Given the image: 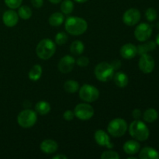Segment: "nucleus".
<instances>
[{
    "label": "nucleus",
    "instance_id": "obj_1",
    "mask_svg": "<svg viewBox=\"0 0 159 159\" xmlns=\"http://www.w3.org/2000/svg\"><path fill=\"white\" fill-rule=\"evenodd\" d=\"M65 28L68 34L72 36H80L87 30L88 23L83 18L70 16L65 21Z\"/></svg>",
    "mask_w": 159,
    "mask_h": 159
},
{
    "label": "nucleus",
    "instance_id": "obj_2",
    "mask_svg": "<svg viewBox=\"0 0 159 159\" xmlns=\"http://www.w3.org/2000/svg\"><path fill=\"white\" fill-rule=\"evenodd\" d=\"M129 133L132 138L138 141H145L150 135L148 126L140 120H135L130 124Z\"/></svg>",
    "mask_w": 159,
    "mask_h": 159
},
{
    "label": "nucleus",
    "instance_id": "obj_3",
    "mask_svg": "<svg viewBox=\"0 0 159 159\" xmlns=\"http://www.w3.org/2000/svg\"><path fill=\"white\" fill-rule=\"evenodd\" d=\"M56 51V44L51 39H43L40 40L36 48V53L39 58L42 60H48Z\"/></svg>",
    "mask_w": 159,
    "mask_h": 159
},
{
    "label": "nucleus",
    "instance_id": "obj_4",
    "mask_svg": "<svg viewBox=\"0 0 159 159\" xmlns=\"http://www.w3.org/2000/svg\"><path fill=\"white\" fill-rule=\"evenodd\" d=\"M128 129V125L125 120L122 118H116L109 123L107 131L109 134L114 138H120L124 136Z\"/></svg>",
    "mask_w": 159,
    "mask_h": 159
},
{
    "label": "nucleus",
    "instance_id": "obj_5",
    "mask_svg": "<svg viewBox=\"0 0 159 159\" xmlns=\"http://www.w3.org/2000/svg\"><path fill=\"white\" fill-rule=\"evenodd\" d=\"M96 79L102 82H109L113 79L114 69L108 62H100L96 66L94 70Z\"/></svg>",
    "mask_w": 159,
    "mask_h": 159
},
{
    "label": "nucleus",
    "instance_id": "obj_6",
    "mask_svg": "<svg viewBox=\"0 0 159 159\" xmlns=\"http://www.w3.org/2000/svg\"><path fill=\"white\" fill-rule=\"evenodd\" d=\"M37 120V113L30 109H26L19 113L17 123L23 128H30L34 127Z\"/></svg>",
    "mask_w": 159,
    "mask_h": 159
},
{
    "label": "nucleus",
    "instance_id": "obj_7",
    "mask_svg": "<svg viewBox=\"0 0 159 159\" xmlns=\"http://www.w3.org/2000/svg\"><path fill=\"white\" fill-rule=\"evenodd\" d=\"M79 97L85 102H93L99 97V91L96 87L89 84H84L79 89Z\"/></svg>",
    "mask_w": 159,
    "mask_h": 159
},
{
    "label": "nucleus",
    "instance_id": "obj_8",
    "mask_svg": "<svg viewBox=\"0 0 159 159\" xmlns=\"http://www.w3.org/2000/svg\"><path fill=\"white\" fill-rule=\"evenodd\" d=\"M75 116L81 120H88L94 115V109L89 103H79L75 107Z\"/></svg>",
    "mask_w": 159,
    "mask_h": 159
},
{
    "label": "nucleus",
    "instance_id": "obj_9",
    "mask_svg": "<svg viewBox=\"0 0 159 159\" xmlns=\"http://www.w3.org/2000/svg\"><path fill=\"white\" fill-rule=\"evenodd\" d=\"M152 34V28L148 23H141L138 25L134 30V37L138 41L145 42Z\"/></svg>",
    "mask_w": 159,
    "mask_h": 159
},
{
    "label": "nucleus",
    "instance_id": "obj_10",
    "mask_svg": "<svg viewBox=\"0 0 159 159\" xmlns=\"http://www.w3.org/2000/svg\"><path fill=\"white\" fill-rule=\"evenodd\" d=\"M155 60L151 55L144 54L141 55L138 62V67L140 70L144 74H150L155 68Z\"/></svg>",
    "mask_w": 159,
    "mask_h": 159
},
{
    "label": "nucleus",
    "instance_id": "obj_11",
    "mask_svg": "<svg viewBox=\"0 0 159 159\" xmlns=\"http://www.w3.org/2000/svg\"><path fill=\"white\" fill-rule=\"evenodd\" d=\"M141 12L138 9L131 8L126 11L123 16V21L127 26H133L138 24L141 20Z\"/></svg>",
    "mask_w": 159,
    "mask_h": 159
},
{
    "label": "nucleus",
    "instance_id": "obj_12",
    "mask_svg": "<svg viewBox=\"0 0 159 159\" xmlns=\"http://www.w3.org/2000/svg\"><path fill=\"white\" fill-rule=\"evenodd\" d=\"M75 64V59L71 55H65L59 61L58 67L59 71L63 74H68L73 70Z\"/></svg>",
    "mask_w": 159,
    "mask_h": 159
},
{
    "label": "nucleus",
    "instance_id": "obj_13",
    "mask_svg": "<svg viewBox=\"0 0 159 159\" xmlns=\"http://www.w3.org/2000/svg\"><path fill=\"white\" fill-rule=\"evenodd\" d=\"M94 138L96 142L102 147H106L108 149L113 148V144L111 142L110 136L107 132L102 130H96L94 134Z\"/></svg>",
    "mask_w": 159,
    "mask_h": 159
},
{
    "label": "nucleus",
    "instance_id": "obj_14",
    "mask_svg": "<svg viewBox=\"0 0 159 159\" xmlns=\"http://www.w3.org/2000/svg\"><path fill=\"white\" fill-rule=\"evenodd\" d=\"M2 21L3 23L8 27L15 26L19 21L18 13L11 9L6 11L2 15Z\"/></svg>",
    "mask_w": 159,
    "mask_h": 159
},
{
    "label": "nucleus",
    "instance_id": "obj_15",
    "mask_svg": "<svg viewBox=\"0 0 159 159\" xmlns=\"http://www.w3.org/2000/svg\"><path fill=\"white\" fill-rule=\"evenodd\" d=\"M120 53V55L123 58L130 60V59L134 58L138 54V50H137V47L134 44L129 43H126L121 47Z\"/></svg>",
    "mask_w": 159,
    "mask_h": 159
},
{
    "label": "nucleus",
    "instance_id": "obj_16",
    "mask_svg": "<svg viewBox=\"0 0 159 159\" xmlns=\"http://www.w3.org/2000/svg\"><path fill=\"white\" fill-rule=\"evenodd\" d=\"M40 148L43 153L51 155L54 154L58 149V144L55 141L51 139H46L42 141L40 145Z\"/></svg>",
    "mask_w": 159,
    "mask_h": 159
},
{
    "label": "nucleus",
    "instance_id": "obj_17",
    "mask_svg": "<svg viewBox=\"0 0 159 159\" xmlns=\"http://www.w3.org/2000/svg\"><path fill=\"white\" fill-rule=\"evenodd\" d=\"M124 152L129 155H134L138 153L141 149V144L137 140H130L124 143L123 146Z\"/></svg>",
    "mask_w": 159,
    "mask_h": 159
},
{
    "label": "nucleus",
    "instance_id": "obj_18",
    "mask_svg": "<svg viewBox=\"0 0 159 159\" xmlns=\"http://www.w3.org/2000/svg\"><path fill=\"white\" fill-rule=\"evenodd\" d=\"M139 158L141 159H158L159 154L152 148L144 147L140 151Z\"/></svg>",
    "mask_w": 159,
    "mask_h": 159
},
{
    "label": "nucleus",
    "instance_id": "obj_19",
    "mask_svg": "<svg viewBox=\"0 0 159 159\" xmlns=\"http://www.w3.org/2000/svg\"><path fill=\"white\" fill-rule=\"evenodd\" d=\"M113 79L114 81L115 84L118 87H120V88H124V87H126L128 85V76L124 71H118V72H116L113 75Z\"/></svg>",
    "mask_w": 159,
    "mask_h": 159
},
{
    "label": "nucleus",
    "instance_id": "obj_20",
    "mask_svg": "<svg viewBox=\"0 0 159 159\" xmlns=\"http://www.w3.org/2000/svg\"><path fill=\"white\" fill-rule=\"evenodd\" d=\"M156 42L153 41V40H150V41H147L144 43L140 44L137 47V50H138V54L140 56L142 54H148L150 51H154L156 48Z\"/></svg>",
    "mask_w": 159,
    "mask_h": 159
},
{
    "label": "nucleus",
    "instance_id": "obj_21",
    "mask_svg": "<svg viewBox=\"0 0 159 159\" xmlns=\"http://www.w3.org/2000/svg\"><path fill=\"white\" fill-rule=\"evenodd\" d=\"M65 21V16L62 12H56L51 14L48 19V23L52 26H59Z\"/></svg>",
    "mask_w": 159,
    "mask_h": 159
},
{
    "label": "nucleus",
    "instance_id": "obj_22",
    "mask_svg": "<svg viewBox=\"0 0 159 159\" xmlns=\"http://www.w3.org/2000/svg\"><path fill=\"white\" fill-rule=\"evenodd\" d=\"M35 111L41 116H45L51 111V105L47 101H39L35 106Z\"/></svg>",
    "mask_w": 159,
    "mask_h": 159
},
{
    "label": "nucleus",
    "instance_id": "obj_23",
    "mask_svg": "<svg viewBox=\"0 0 159 159\" xmlns=\"http://www.w3.org/2000/svg\"><path fill=\"white\" fill-rule=\"evenodd\" d=\"M42 72H43L42 67L40 65H34L31 68V69L30 70L28 77L31 81L36 82V81H38L40 79L42 75Z\"/></svg>",
    "mask_w": 159,
    "mask_h": 159
},
{
    "label": "nucleus",
    "instance_id": "obj_24",
    "mask_svg": "<svg viewBox=\"0 0 159 159\" xmlns=\"http://www.w3.org/2000/svg\"><path fill=\"white\" fill-rule=\"evenodd\" d=\"M158 117V113L157 110L154 108H149L144 111L143 114V119L145 122L152 124L154 123Z\"/></svg>",
    "mask_w": 159,
    "mask_h": 159
},
{
    "label": "nucleus",
    "instance_id": "obj_25",
    "mask_svg": "<svg viewBox=\"0 0 159 159\" xmlns=\"http://www.w3.org/2000/svg\"><path fill=\"white\" fill-rule=\"evenodd\" d=\"M85 45L81 40H75L70 46V51L74 55H80L84 52Z\"/></svg>",
    "mask_w": 159,
    "mask_h": 159
},
{
    "label": "nucleus",
    "instance_id": "obj_26",
    "mask_svg": "<svg viewBox=\"0 0 159 159\" xmlns=\"http://www.w3.org/2000/svg\"><path fill=\"white\" fill-rule=\"evenodd\" d=\"M64 89L68 93H75L79 89V83L77 81L68 80L64 84Z\"/></svg>",
    "mask_w": 159,
    "mask_h": 159
},
{
    "label": "nucleus",
    "instance_id": "obj_27",
    "mask_svg": "<svg viewBox=\"0 0 159 159\" xmlns=\"http://www.w3.org/2000/svg\"><path fill=\"white\" fill-rule=\"evenodd\" d=\"M18 16L23 20H29L32 16V10L28 6H20L18 9Z\"/></svg>",
    "mask_w": 159,
    "mask_h": 159
},
{
    "label": "nucleus",
    "instance_id": "obj_28",
    "mask_svg": "<svg viewBox=\"0 0 159 159\" xmlns=\"http://www.w3.org/2000/svg\"><path fill=\"white\" fill-rule=\"evenodd\" d=\"M74 9V3L71 0H64L61 4V10L62 13L69 15Z\"/></svg>",
    "mask_w": 159,
    "mask_h": 159
},
{
    "label": "nucleus",
    "instance_id": "obj_29",
    "mask_svg": "<svg viewBox=\"0 0 159 159\" xmlns=\"http://www.w3.org/2000/svg\"><path fill=\"white\" fill-rule=\"evenodd\" d=\"M100 158L102 159H119L120 157L116 152L109 149L108 151H105L102 152Z\"/></svg>",
    "mask_w": 159,
    "mask_h": 159
},
{
    "label": "nucleus",
    "instance_id": "obj_30",
    "mask_svg": "<svg viewBox=\"0 0 159 159\" xmlns=\"http://www.w3.org/2000/svg\"><path fill=\"white\" fill-rule=\"evenodd\" d=\"M68 40V35L65 32H59L56 34L54 38V43L57 45H63Z\"/></svg>",
    "mask_w": 159,
    "mask_h": 159
},
{
    "label": "nucleus",
    "instance_id": "obj_31",
    "mask_svg": "<svg viewBox=\"0 0 159 159\" xmlns=\"http://www.w3.org/2000/svg\"><path fill=\"white\" fill-rule=\"evenodd\" d=\"M158 16V13L155 9L154 8H148L145 12V17L148 21L153 22L155 21Z\"/></svg>",
    "mask_w": 159,
    "mask_h": 159
},
{
    "label": "nucleus",
    "instance_id": "obj_32",
    "mask_svg": "<svg viewBox=\"0 0 159 159\" xmlns=\"http://www.w3.org/2000/svg\"><path fill=\"white\" fill-rule=\"evenodd\" d=\"M6 6L11 9H16L22 5L23 0H4Z\"/></svg>",
    "mask_w": 159,
    "mask_h": 159
},
{
    "label": "nucleus",
    "instance_id": "obj_33",
    "mask_svg": "<svg viewBox=\"0 0 159 159\" xmlns=\"http://www.w3.org/2000/svg\"><path fill=\"white\" fill-rule=\"evenodd\" d=\"M75 63L79 65V67H82V68H85L87 67L89 64V59L88 58L85 56H81L79 57L77 60L75 61Z\"/></svg>",
    "mask_w": 159,
    "mask_h": 159
},
{
    "label": "nucleus",
    "instance_id": "obj_34",
    "mask_svg": "<svg viewBox=\"0 0 159 159\" xmlns=\"http://www.w3.org/2000/svg\"><path fill=\"white\" fill-rule=\"evenodd\" d=\"M63 117H64V119H65V120H67V121L72 120L74 119V117H75L74 111H72V110H66V111L64 113Z\"/></svg>",
    "mask_w": 159,
    "mask_h": 159
},
{
    "label": "nucleus",
    "instance_id": "obj_35",
    "mask_svg": "<svg viewBox=\"0 0 159 159\" xmlns=\"http://www.w3.org/2000/svg\"><path fill=\"white\" fill-rule=\"evenodd\" d=\"M132 116H133L134 119L139 120L142 116V113H141V110H139V109H134L132 112Z\"/></svg>",
    "mask_w": 159,
    "mask_h": 159
},
{
    "label": "nucleus",
    "instance_id": "obj_36",
    "mask_svg": "<svg viewBox=\"0 0 159 159\" xmlns=\"http://www.w3.org/2000/svg\"><path fill=\"white\" fill-rule=\"evenodd\" d=\"M31 4L33 5L34 8H39L42 7L43 5V0H31Z\"/></svg>",
    "mask_w": 159,
    "mask_h": 159
},
{
    "label": "nucleus",
    "instance_id": "obj_37",
    "mask_svg": "<svg viewBox=\"0 0 159 159\" xmlns=\"http://www.w3.org/2000/svg\"><path fill=\"white\" fill-rule=\"evenodd\" d=\"M111 66L113 67V68L115 70H118L121 67V61L118 59H116V60H113V61L111 62Z\"/></svg>",
    "mask_w": 159,
    "mask_h": 159
},
{
    "label": "nucleus",
    "instance_id": "obj_38",
    "mask_svg": "<svg viewBox=\"0 0 159 159\" xmlns=\"http://www.w3.org/2000/svg\"><path fill=\"white\" fill-rule=\"evenodd\" d=\"M52 158L53 159H67L68 158V157L65 155H62V154H61V155L59 154V155H54Z\"/></svg>",
    "mask_w": 159,
    "mask_h": 159
},
{
    "label": "nucleus",
    "instance_id": "obj_39",
    "mask_svg": "<svg viewBox=\"0 0 159 159\" xmlns=\"http://www.w3.org/2000/svg\"><path fill=\"white\" fill-rule=\"evenodd\" d=\"M61 1L62 0H49L50 2L53 3V4H58V3H60Z\"/></svg>",
    "mask_w": 159,
    "mask_h": 159
},
{
    "label": "nucleus",
    "instance_id": "obj_40",
    "mask_svg": "<svg viewBox=\"0 0 159 159\" xmlns=\"http://www.w3.org/2000/svg\"><path fill=\"white\" fill-rule=\"evenodd\" d=\"M75 1L78 3H84L85 2L88 1V0H75Z\"/></svg>",
    "mask_w": 159,
    "mask_h": 159
},
{
    "label": "nucleus",
    "instance_id": "obj_41",
    "mask_svg": "<svg viewBox=\"0 0 159 159\" xmlns=\"http://www.w3.org/2000/svg\"><path fill=\"white\" fill-rule=\"evenodd\" d=\"M156 43L158 45H159V34H158V35H157V37H156Z\"/></svg>",
    "mask_w": 159,
    "mask_h": 159
},
{
    "label": "nucleus",
    "instance_id": "obj_42",
    "mask_svg": "<svg viewBox=\"0 0 159 159\" xmlns=\"http://www.w3.org/2000/svg\"><path fill=\"white\" fill-rule=\"evenodd\" d=\"M127 159H136V157H128Z\"/></svg>",
    "mask_w": 159,
    "mask_h": 159
}]
</instances>
